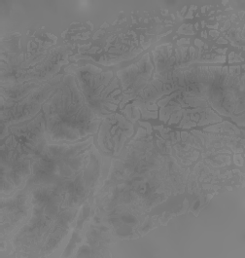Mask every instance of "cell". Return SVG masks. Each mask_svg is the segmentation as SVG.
<instances>
[{
    "label": "cell",
    "mask_w": 245,
    "mask_h": 258,
    "mask_svg": "<svg viewBox=\"0 0 245 258\" xmlns=\"http://www.w3.org/2000/svg\"><path fill=\"white\" fill-rule=\"evenodd\" d=\"M44 111L46 135L54 142L81 139L95 133L100 122L98 115L79 93L72 76L65 78L52 100L44 105Z\"/></svg>",
    "instance_id": "6da1fadb"
}]
</instances>
